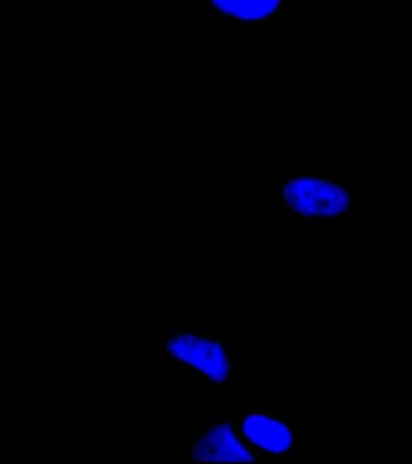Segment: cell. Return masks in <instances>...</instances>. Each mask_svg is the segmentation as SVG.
Returning a JSON list of instances; mask_svg holds the SVG:
<instances>
[{
    "label": "cell",
    "mask_w": 412,
    "mask_h": 464,
    "mask_svg": "<svg viewBox=\"0 0 412 464\" xmlns=\"http://www.w3.org/2000/svg\"><path fill=\"white\" fill-rule=\"evenodd\" d=\"M339 175L294 174L277 181L275 200L295 218H337L349 213L351 193Z\"/></svg>",
    "instance_id": "6da1fadb"
},
{
    "label": "cell",
    "mask_w": 412,
    "mask_h": 464,
    "mask_svg": "<svg viewBox=\"0 0 412 464\" xmlns=\"http://www.w3.org/2000/svg\"><path fill=\"white\" fill-rule=\"evenodd\" d=\"M162 351L168 360L184 365L206 385L220 386L231 378L233 362L222 339L178 332L163 339Z\"/></svg>",
    "instance_id": "7a4b0ae2"
},
{
    "label": "cell",
    "mask_w": 412,
    "mask_h": 464,
    "mask_svg": "<svg viewBox=\"0 0 412 464\" xmlns=\"http://www.w3.org/2000/svg\"><path fill=\"white\" fill-rule=\"evenodd\" d=\"M236 429L251 449L272 462L284 461L301 447L297 423L273 409H246Z\"/></svg>",
    "instance_id": "3957f363"
},
{
    "label": "cell",
    "mask_w": 412,
    "mask_h": 464,
    "mask_svg": "<svg viewBox=\"0 0 412 464\" xmlns=\"http://www.w3.org/2000/svg\"><path fill=\"white\" fill-rule=\"evenodd\" d=\"M189 455L196 463L272 462L245 443L231 422L217 421L200 425L193 437Z\"/></svg>",
    "instance_id": "277c9868"
},
{
    "label": "cell",
    "mask_w": 412,
    "mask_h": 464,
    "mask_svg": "<svg viewBox=\"0 0 412 464\" xmlns=\"http://www.w3.org/2000/svg\"><path fill=\"white\" fill-rule=\"evenodd\" d=\"M283 7L284 0H200L204 14L217 17L233 29L271 27Z\"/></svg>",
    "instance_id": "5b68a950"
}]
</instances>
